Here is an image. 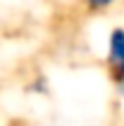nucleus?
Masks as SVG:
<instances>
[{
    "mask_svg": "<svg viewBox=\"0 0 124 126\" xmlns=\"http://www.w3.org/2000/svg\"><path fill=\"white\" fill-rule=\"evenodd\" d=\"M103 63L112 82L124 77V26H112L103 45Z\"/></svg>",
    "mask_w": 124,
    "mask_h": 126,
    "instance_id": "obj_1",
    "label": "nucleus"
},
{
    "mask_svg": "<svg viewBox=\"0 0 124 126\" xmlns=\"http://www.w3.org/2000/svg\"><path fill=\"white\" fill-rule=\"evenodd\" d=\"M80 2H82V7L87 9V12L103 14V12H108V9H112L120 0H80Z\"/></svg>",
    "mask_w": 124,
    "mask_h": 126,
    "instance_id": "obj_2",
    "label": "nucleus"
},
{
    "mask_svg": "<svg viewBox=\"0 0 124 126\" xmlns=\"http://www.w3.org/2000/svg\"><path fill=\"white\" fill-rule=\"evenodd\" d=\"M112 86H115L117 98H120V100H124V77H122V79H117V82H112Z\"/></svg>",
    "mask_w": 124,
    "mask_h": 126,
    "instance_id": "obj_3",
    "label": "nucleus"
}]
</instances>
